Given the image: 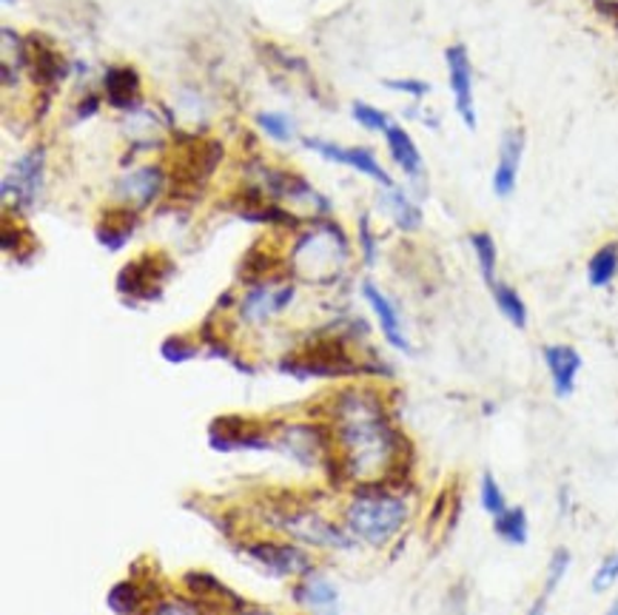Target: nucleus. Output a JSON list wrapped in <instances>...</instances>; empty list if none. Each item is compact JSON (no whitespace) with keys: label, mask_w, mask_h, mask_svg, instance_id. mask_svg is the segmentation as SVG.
Returning <instances> with one entry per match:
<instances>
[{"label":"nucleus","mask_w":618,"mask_h":615,"mask_svg":"<svg viewBox=\"0 0 618 615\" xmlns=\"http://www.w3.org/2000/svg\"><path fill=\"white\" fill-rule=\"evenodd\" d=\"M162 185H166V171L160 166H143V169H134L125 177H120L118 185H114V194H118V200L125 208L143 212L160 197Z\"/></svg>","instance_id":"nucleus-16"},{"label":"nucleus","mask_w":618,"mask_h":615,"mask_svg":"<svg viewBox=\"0 0 618 615\" xmlns=\"http://www.w3.org/2000/svg\"><path fill=\"white\" fill-rule=\"evenodd\" d=\"M602 615H618V595H613V601L607 604V610H604Z\"/></svg>","instance_id":"nucleus-43"},{"label":"nucleus","mask_w":618,"mask_h":615,"mask_svg":"<svg viewBox=\"0 0 618 615\" xmlns=\"http://www.w3.org/2000/svg\"><path fill=\"white\" fill-rule=\"evenodd\" d=\"M106 102L118 111L141 109V74L132 67H109L104 74Z\"/></svg>","instance_id":"nucleus-19"},{"label":"nucleus","mask_w":618,"mask_h":615,"mask_svg":"<svg viewBox=\"0 0 618 615\" xmlns=\"http://www.w3.org/2000/svg\"><path fill=\"white\" fill-rule=\"evenodd\" d=\"M413 507L408 496L388 487H371L346 507V530L368 547H385L408 528Z\"/></svg>","instance_id":"nucleus-2"},{"label":"nucleus","mask_w":618,"mask_h":615,"mask_svg":"<svg viewBox=\"0 0 618 615\" xmlns=\"http://www.w3.org/2000/svg\"><path fill=\"white\" fill-rule=\"evenodd\" d=\"M494 533L508 547H524L530 542V516L522 505H510L494 516Z\"/></svg>","instance_id":"nucleus-26"},{"label":"nucleus","mask_w":618,"mask_h":615,"mask_svg":"<svg viewBox=\"0 0 618 615\" xmlns=\"http://www.w3.org/2000/svg\"><path fill=\"white\" fill-rule=\"evenodd\" d=\"M134 228H137V212L134 208H111L104 214V220L97 226V242L109 251H120L125 242L132 240Z\"/></svg>","instance_id":"nucleus-22"},{"label":"nucleus","mask_w":618,"mask_h":615,"mask_svg":"<svg viewBox=\"0 0 618 615\" xmlns=\"http://www.w3.org/2000/svg\"><path fill=\"white\" fill-rule=\"evenodd\" d=\"M478 505H482V510H485L490 519L510 507L508 493H505V487H501L499 479H496L490 470H485L482 479H478Z\"/></svg>","instance_id":"nucleus-31"},{"label":"nucleus","mask_w":618,"mask_h":615,"mask_svg":"<svg viewBox=\"0 0 618 615\" xmlns=\"http://www.w3.org/2000/svg\"><path fill=\"white\" fill-rule=\"evenodd\" d=\"M542 362L550 376V388L556 399H570L575 394L579 376H582L584 359L579 348L567 342H550L542 348Z\"/></svg>","instance_id":"nucleus-11"},{"label":"nucleus","mask_w":618,"mask_h":615,"mask_svg":"<svg viewBox=\"0 0 618 615\" xmlns=\"http://www.w3.org/2000/svg\"><path fill=\"white\" fill-rule=\"evenodd\" d=\"M337 587L331 581L325 579L323 572H305L300 584L294 587V601L302 604V607L314 610V613H323V610L337 607Z\"/></svg>","instance_id":"nucleus-24"},{"label":"nucleus","mask_w":618,"mask_h":615,"mask_svg":"<svg viewBox=\"0 0 618 615\" xmlns=\"http://www.w3.org/2000/svg\"><path fill=\"white\" fill-rule=\"evenodd\" d=\"M280 371L296 379H308V376H353L360 374V365L346 351L342 339H319L296 357L282 359Z\"/></svg>","instance_id":"nucleus-4"},{"label":"nucleus","mask_w":618,"mask_h":615,"mask_svg":"<svg viewBox=\"0 0 618 615\" xmlns=\"http://www.w3.org/2000/svg\"><path fill=\"white\" fill-rule=\"evenodd\" d=\"M97 106H100V100H97V97H88L86 102H81V109H77V118H81V120L92 118V114L97 111Z\"/></svg>","instance_id":"nucleus-41"},{"label":"nucleus","mask_w":618,"mask_h":615,"mask_svg":"<svg viewBox=\"0 0 618 615\" xmlns=\"http://www.w3.org/2000/svg\"><path fill=\"white\" fill-rule=\"evenodd\" d=\"M334 433L342 447V473L365 484L388 482L393 470H402L405 439L390 425L383 399L368 388H351L334 399Z\"/></svg>","instance_id":"nucleus-1"},{"label":"nucleus","mask_w":618,"mask_h":615,"mask_svg":"<svg viewBox=\"0 0 618 615\" xmlns=\"http://www.w3.org/2000/svg\"><path fill=\"white\" fill-rule=\"evenodd\" d=\"M468 245L473 251L478 274L485 279V286L490 288L499 279V245H496L494 234L490 231H471L468 234Z\"/></svg>","instance_id":"nucleus-27"},{"label":"nucleus","mask_w":618,"mask_h":615,"mask_svg":"<svg viewBox=\"0 0 618 615\" xmlns=\"http://www.w3.org/2000/svg\"><path fill=\"white\" fill-rule=\"evenodd\" d=\"M616 584H618V550H610V553L598 562L596 570H593L590 590H593L596 595H604V593H610Z\"/></svg>","instance_id":"nucleus-34"},{"label":"nucleus","mask_w":618,"mask_h":615,"mask_svg":"<svg viewBox=\"0 0 618 615\" xmlns=\"http://www.w3.org/2000/svg\"><path fill=\"white\" fill-rule=\"evenodd\" d=\"M162 125L157 123L155 111L152 109H137L125 120V137L134 140V146H160Z\"/></svg>","instance_id":"nucleus-29"},{"label":"nucleus","mask_w":618,"mask_h":615,"mask_svg":"<svg viewBox=\"0 0 618 615\" xmlns=\"http://www.w3.org/2000/svg\"><path fill=\"white\" fill-rule=\"evenodd\" d=\"M294 300V286H257L240 300V316L249 325H263L282 314Z\"/></svg>","instance_id":"nucleus-18"},{"label":"nucleus","mask_w":618,"mask_h":615,"mask_svg":"<svg viewBox=\"0 0 618 615\" xmlns=\"http://www.w3.org/2000/svg\"><path fill=\"white\" fill-rule=\"evenodd\" d=\"M524 148H528V134L522 125H513L499 137V152H496V166L490 174V189L499 200H510L519 185V171H522Z\"/></svg>","instance_id":"nucleus-10"},{"label":"nucleus","mask_w":618,"mask_h":615,"mask_svg":"<svg viewBox=\"0 0 618 615\" xmlns=\"http://www.w3.org/2000/svg\"><path fill=\"white\" fill-rule=\"evenodd\" d=\"M26 67L32 72V81L37 83V88H44V92H52L69 74L66 58L44 35L26 37Z\"/></svg>","instance_id":"nucleus-13"},{"label":"nucleus","mask_w":618,"mask_h":615,"mask_svg":"<svg viewBox=\"0 0 618 615\" xmlns=\"http://www.w3.org/2000/svg\"><path fill=\"white\" fill-rule=\"evenodd\" d=\"M12 3H15V0H3V7H12Z\"/></svg>","instance_id":"nucleus-45"},{"label":"nucleus","mask_w":618,"mask_h":615,"mask_svg":"<svg viewBox=\"0 0 618 615\" xmlns=\"http://www.w3.org/2000/svg\"><path fill=\"white\" fill-rule=\"evenodd\" d=\"M547 601H550V599L542 593L536 601H533V604H530L528 613H524V615H547Z\"/></svg>","instance_id":"nucleus-42"},{"label":"nucleus","mask_w":618,"mask_h":615,"mask_svg":"<svg viewBox=\"0 0 618 615\" xmlns=\"http://www.w3.org/2000/svg\"><path fill=\"white\" fill-rule=\"evenodd\" d=\"M174 274V263L162 254H143L123 265L118 277L120 297L132 302H152L160 300L166 279Z\"/></svg>","instance_id":"nucleus-5"},{"label":"nucleus","mask_w":618,"mask_h":615,"mask_svg":"<svg viewBox=\"0 0 618 615\" xmlns=\"http://www.w3.org/2000/svg\"><path fill=\"white\" fill-rule=\"evenodd\" d=\"M445 67H448V86L453 95V109L468 132H476V77H473L471 51L464 44H450L445 49Z\"/></svg>","instance_id":"nucleus-6"},{"label":"nucleus","mask_w":618,"mask_h":615,"mask_svg":"<svg viewBox=\"0 0 618 615\" xmlns=\"http://www.w3.org/2000/svg\"><path fill=\"white\" fill-rule=\"evenodd\" d=\"M274 447L291 456V459H296L300 465H305V468H317L319 461L331 459V456H328V436H325V431H319V427L314 425L282 427Z\"/></svg>","instance_id":"nucleus-14"},{"label":"nucleus","mask_w":618,"mask_h":615,"mask_svg":"<svg viewBox=\"0 0 618 615\" xmlns=\"http://www.w3.org/2000/svg\"><path fill=\"white\" fill-rule=\"evenodd\" d=\"M106 604H109L111 613L137 615L143 607L141 587L134 584V581H118V584L109 590V595H106Z\"/></svg>","instance_id":"nucleus-30"},{"label":"nucleus","mask_w":618,"mask_h":615,"mask_svg":"<svg viewBox=\"0 0 618 615\" xmlns=\"http://www.w3.org/2000/svg\"><path fill=\"white\" fill-rule=\"evenodd\" d=\"M383 208L390 217V222H393L402 234H416V231H422L425 214H422L420 200L413 197L408 189H402V185L385 189Z\"/></svg>","instance_id":"nucleus-21"},{"label":"nucleus","mask_w":618,"mask_h":615,"mask_svg":"<svg viewBox=\"0 0 618 615\" xmlns=\"http://www.w3.org/2000/svg\"><path fill=\"white\" fill-rule=\"evenodd\" d=\"M346 260L348 237L342 234V228L334 226V222H317V226L305 231V234L294 242L291 256H288V265H291V272L300 279L325 286V282L337 279Z\"/></svg>","instance_id":"nucleus-3"},{"label":"nucleus","mask_w":618,"mask_h":615,"mask_svg":"<svg viewBox=\"0 0 618 615\" xmlns=\"http://www.w3.org/2000/svg\"><path fill=\"white\" fill-rule=\"evenodd\" d=\"M362 297H365V302H368L371 311H374L379 330H383V337L388 339L390 348H397V351L402 353H413V345L405 334V325H402V314H399V308L390 302L388 293H385L383 288H376L374 282H362Z\"/></svg>","instance_id":"nucleus-17"},{"label":"nucleus","mask_w":618,"mask_h":615,"mask_svg":"<svg viewBox=\"0 0 618 615\" xmlns=\"http://www.w3.org/2000/svg\"><path fill=\"white\" fill-rule=\"evenodd\" d=\"M257 125L277 143H291L296 137L294 118H288L286 111H259Z\"/></svg>","instance_id":"nucleus-33"},{"label":"nucleus","mask_w":618,"mask_h":615,"mask_svg":"<svg viewBox=\"0 0 618 615\" xmlns=\"http://www.w3.org/2000/svg\"><path fill=\"white\" fill-rule=\"evenodd\" d=\"M570 567H573V553L567 547L553 550L545 567V587H542V593H545L547 599L565 584V579L570 576Z\"/></svg>","instance_id":"nucleus-32"},{"label":"nucleus","mask_w":618,"mask_h":615,"mask_svg":"<svg viewBox=\"0 0 618 615\" xmlns=\"http://www.w3.org/2000/svg\"><path fill=\"white\" fill-rule=\"evenodd\" d=\"M222 160V143L211 137H197L185 134L180 137V152H177L174 180L180 185H203Z\"/></svg>","instance_id":"nucleus-7"},{"label":"nucleus","mask_w":618,"mask_h":615,"mask_svg":"<svg viewBox=\"0 0 618 615\" xmlns=\"http://www.w3.org/2000/svg\"><path fill=\"white\" fill-rule=\"evenodd\" d=\"M183 581H185V587H189V590H192L199 601H206V604H214V607L226 604V607H231V610H245V601L237 593H231L229 587L222 584L220 579H214L211 572H206V570L185 572Z\"/></svg>","instance_id":"nucleus-23"},{"label":"nucleus","mask_w":618,"mask_h":615,"mask_svg":"<svg viewBox=\"0 0 618 615\" xmlns=\"http://www.w3.org/2000/svg\"><path fill=\"white\" fill-rule=\"evenodd\" d=\"M44 166L46 152L44 148H32L29 154H23L21 160L12 166L7 177H3V205L15 212H29L37 203L40 185H44Z\"/></svg>","instance_id":"nucleus-8"},{"label":"nucleus","mask_w":618,"mask_h":615,"mask_svg":"<svg viewBox=\"0 0 618 615\" xmlns=\"http://www.w3.org/2000/svg\"><path fill=\"white\" fill-rule=\"evenodd\" d=\"M160 353L166 362L171 365H180V362H189V359L197 357V345L189 342L185 337H169L160 345Z\"/></svg>","instance_id":"nucleus-36"},{"label":"nucleus","mask_w":618,"mask_h":615,"mask_svg":"<svg viewBox=\"0 0 618 615\" xmlns=\"http://www.w3.org/2000/svg\"><path fill=\"white\" fill-rule=\"evenodd\" d=\"M590 3H593L602 15H607L610 21L618 23V0H590Z\"/></svg>","instance_id":"nucleus-40"},{"label":"nucleus","mask_w":618,"mask_h":615,"mask_svg":"<svg viewBox=\"0 0 618 615\" xmlns=\"http://www.w3.org/2000/svg\"><path fill=\"white\" fill-rule=\"evenodd\" d=\"M240 615H274V613H265V610H243Z\"/></svg>","instance_id":"nucleus-44"},{"label":"nucleus","mask_w":618,"mask_h":615,"mask_svg":"<svg viewBox=\"0 0 618 615\" xmlns=\"http://www.w3.org/2000/svg\"><path fill=\"white\" fill-rule=\"evenodd\" d=\"M305 146L314 148V152H317L319 157H325V160L362 171V174L371 177V180L383 185V189H393V185H397L393 183V177L383 169V162L376 160V154L371 152V148H342L317 137H305Z\"/></svg>","instance_id":"nucleus-15"},{"label":"nucleus","mask_w":618,"mask_h":615,"mask_svg":"<svg viewBox=\"0 0 618 615\" xmlns=\"http://www.w3.org/2000/svg\"><path fill=\"white\" fill-rule=\"evenodd\" d=\"M385 86H388L390 92H402V95L413 97V100H422V97L431 95V83L411 81V77H402V81H385Z\"/></svg>","instance_id":"nucleus-37"},{"label":"nucleus","mask_w":618,"mask_h":615,"mask_svg":"<svg viewBox=\"0 0 618 615\" xmlns=\"http://www.w3.org/2000/svg\"><path fill=\"white\" fill-rule=\"evenodd\" d=\"M152 615H203L189 601H160Z\"/></svg>","instance_id":"nucleus-39"},{"label":"nucleus","mask_w":618,"mask_h":615,"mask_svg":"<svg viewBox=\"0 0 618 615\" xmlns=\"http://www.w3.org/2000/svg\"><path fill=\"white\" fill-rule=\"evenodd\" d=\"M280 530H286L288 535H294L300 544H308V547H325V550H351L353 547V535L346 528H337L331 521L319 516V512L302 510L291 512L286 519L277 521Z\"/></svg>","instance_id":"nucleus-9"},{"label":"nucleus","mask_w":618,"mask_h":615,"mask_svg":"<svg viewBox=\"0 0 618 615\" xmlns=\"http://www.w3.org/2000/svg\"><path fill=\"white\" fill-rule=\"evenodd\" d=\"M251 562H257L265 572H271L277 579L288 576H305L311 572V556L296 544H277V542H257L245 547Z\"/></svg>","instance_id":"nucleus-12"},{"label":"nucleus","mask_w":618,"mask_h":615,"mask_svg":"<svg viewBox=\"0 0 618 615\" xmlns=\"http://www.w3.org/2000/svg\"><path fill=\"white\" fill-rule=\"evenodd\" d=\"M385 143H388L390 160L397 162L399 169H402V174L420 189L422 177H425V160H422L420 146L413 143L411 134H408L402 125L390 123V129L385 132Z\"/></svg>","instance_id":"nucleus-20"},{"label":"nucleus","mask_w":618,"mask_h":615,"mask_svg":"<svg viewBox=\"0 0 618 615\" xmlns=\"http://www.w3.org/2000/svg\"><path fill=\"white\" fill-rule=\"evenodd\" d=\"M360 245H362V256H365V265H376V234L371 228L368 214L360 220Z\"/></svg>","instance_id":"nucleus-38"},{"label":"nucleus","mask_w":618,"mask_h":615,"mask_svg":"<svg viewBox=\"0 0 618 615\" xmlns=\"http://www.w3.org/2000/svg\"><path fill=\"white\" fill-rule=\"evenodd\" d=\"M618 279V242L610 240L598 245L587 260L590 288H610Z\"/></svg>","instance_id":"nucleus-28"},{"label":"nucleus","mask_w":618,"mask_h":615,"mask_svg":"<svg viewBox=\"0 0 618 615\" xmlns=\"http://www.w3.org/2000/svg\"><path fill=\"white\" fill-rule=\"evenodd\" d=\"M351 114H353V120H356L362 129H368V132H388L390 129L388 114H385L383 109L371 106V102H353Z\"/></svg>","instance_id":"nucleus-35"},{"label":"nucleus","mask_w":618,"mask_h":615,"mask_svg":"<svg viewBox=\"0 0 618 615\" xmlns=\"http://www.w3.org/2000/svg\"><path fill=\"white\" fill-rule=\"evenodd\" d=\"M490 297H494V305L516 330H524L530 323V308L524 302V297L519 293V288H513L510 282H501L496 279L494 286H490Z\"/></svg>","instance_id":"nucleus-25"}]
</instances>
